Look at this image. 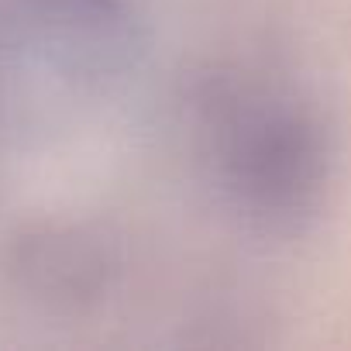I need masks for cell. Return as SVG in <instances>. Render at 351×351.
Instances as JSON below:
<instances>
[{
	"mask_svg": "<svg viewBox=\"0 0 351 351\" xmlns=\"http://www.w3.org/2000/svg\"><path fill=\"white\" fill-rule=\"evenodd\" d=\"M224 124V165L238 190L265 207H293L317 180V141L286 107L238 100Z\"/></svg>",
	"mask_w": 351,
	"mask_h": 351,
	"instance_id": "cell-1",
	"label": "cell"
}]
</instances>
